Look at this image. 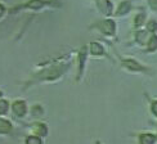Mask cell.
I'll list each match as a JSON object with an SVG mask.
<instances>
[{
    "label": "cell",
    "instance_id": "7",
    "mask_svg": "<svg viewBox=\"0 0 157 144\" xmlns=\"http://www.w3.org/2000/svg\"><path fill=\"white\" fill-rule=\"evenodd\" d=\"M147 28H148V31H152V32H156V30H157V23H156V21H151L148 25H147Z\"/></svg>",
    "mask_w": 157,
    "mask_h": 144
},
{
    "label": "cell",
    "instance_id": "10",
    "mask_svg": "<svg viewBox=\"0 0 157 144\" xmlns=\"http://www.w3.org/2000/svg\"><path fill=\"white\" fill-rule=\"evenodd\" d=\"M3 12H4V8H3V5H0V16L3 14Z\"/></svg>",
    "mask_w": 157,
    "mask_h": 144
},
{
    "label": "cell",
    "instance_id": "3",
    "mask_svg": "<svg viewBox=\"0 0 157 144\" xmlns=\"http://www.w3.org/2000/svg\"><path fill=\"white\" fill-rule=\"evenodd\" d=\"M130 3L129 2H122L121 4H120V6H119V10H117V14L119 16H121V14H126V13L130 10Z\"/></svg>",
    "mask_w": 157,
    "mask_h": 144
},
{
    "label": "cell",
    "instance_id": "9",
    "mask_svg": "<svg viewBox=\"0 0 157 144\" xmlns=\"http://www.w3.org/2000/svg\"><path fill=\"white\" fill-rule=\"evenodd\" d=\"M5 109H6V103L5 102H2V103H0V113L5 112Z\"/></svg>",
    "mask_w": 157,
    "mask_h": 144
},
{
    "label": "cell",
    "instance_id": "8",
    "mask_svg": "<svg viewBox=\"0 0 157 144\" xmlns=\"http://www.w3.org/2000/svg\"><path fill=\"white\" fill-rule=\"evenodd\" d=\"M143 21H144V14H139L138 17L135 18V25L140 26V23H143Z\"/></svg>",
    "mask_w": 157,
    "mask_h": 144
},
{
    "label": "cell",
    "instance_id": "2",
    "mask_svg": "<svg viewBox=\"0 0 157 144\" xmlns=\"http://www.w3.org/2000/svg\"><path fill=\"white\" fill-rule=\"evenodd\" d=\"M98 5H99V9H102L104 13H109L112 10V3L109 0H99Z\"/></svg>",
    "mask_w": 157,
    "mask_h": 144
},
{
    "label": "cell",
    "instance_id": "5",
    "mask_svg": "<svg viewBox=\"0 0 157 144\" xmlns=\"http://www.w3.org/2000/svg\"><path fill=\"white\" fill-rule=\"evenodd\" d=\"M148 48H149V50H156L157 49V36L153 35L148 40Z\"/></svg>",
    "mask_w": 157,
    "mask_h": 144
},
{
    "label": "cell",
    "instance_id": "6",
    "mask_svg": "<svg viewBox=\"0 0 157 144\" xmlns=\"http://www.w3.org/2000/svg\"><path fill=\"white\" fill-rule=\"evenodd\" d=\"M41 5H43L41 0H31L29 3V6H31V8H39V6H41Z\"/></svg>",
    "mask_w": 157,
    "mask_h": 144
},
{
    "label": "cell",
    "instance_id": "4",
    "mask_svg": "<svg viewBox=\"0 0 157 144\" xmlns=\"http://www.w3.org/2000/svg\"><path fill=\"white\" fill-rule=\"evenodd\" d=\"M90 48H91V53L93 54H102L103 53V49L99 44H97V43H93L90 45Z\"/></svg>",
    "mask_w": 157,
    "mask_h": 144
},
{
    "label": "cell",
    "instance_id": "1",
    "mask_svg": "<svg viewBox=\"0 0 157 144\" xmlns=\"http://www.w3.org/2000/svg\"><path fill=\"white\" fill-rule=\"evenodd\" d=\"M102 30L104 31V34L112 35L115 32V23H113V21H104L103 26H102Z\"/></svg>",
    "mask_w": 157,
    "mask_h": 144
}]
</instances>
